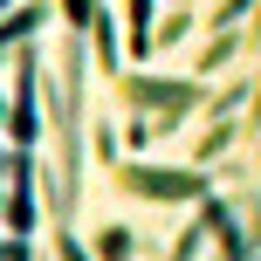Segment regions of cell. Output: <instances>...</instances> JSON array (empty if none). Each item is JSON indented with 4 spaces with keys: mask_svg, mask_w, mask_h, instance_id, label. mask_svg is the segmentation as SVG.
<instances>
[{
    "mask_svg": "<svg viewBox=\"0 0 261 261\" xmlns=\"http://www.w3.org/2000/svg\"><path fill=\"white\" fill-rule=\"evenodd\" d=\"M96 158H110V165H124V158H117V130H110V124H96Z\"/></svg>",
    "mask_w": 261,
    "mask_h": 261,
    "instance_id": "cell-12",
    "label": "cell"
},
{
    "mask_svg": "<svg viewBox=\"0 0 261 261\" xmlns=\"http://www.w3.org/2000/svg\"><path fill=\"white\" fill-rule=\"evenodd\" d=\"M55 241H62V261H90V254H83V241H76V227H55Z\"/></svg>",
    "mask_w": 261,
    "mask_h": 261,
    "instance_id": "cell-13",
    "label": "cell"
},
{
    "mask_svg": "<svg viewBox=\"0 0 261 261\" xmlns=\"http://www.w3.org/2000/svg\"><path fill=\"white\" fill-rule=\"evenodd\" d=\"M130 248H138L130 227H103V234H96V261H130Z\"/></svg>",
    "mask_w": 261,
    "mask_h": 261,
    "instance_id": "cell-7",
    "label": "cell"
},
{
    "mask_svg": "<svg viewBox=\"0 0 261 261\" xmlns=\"http://www.w3.org/2000/svg\"><path fill=\"white\" fill-rule=\"evenodd\" d=\"M186 28H193V7H172L165 28H158V41H186Z\"/></svg>",
    "mask_w": 261,
    "mask_h": 261,
    "instance_id": "cell-11",
    "label": "cell"
},
{
    "mask_svg": "<svg viewBox=\"0 0 261 261\" xmlns=\"http://www.w3.org/2000/svg\"><path fill=\"white\" fill-rule=\"evenodd\" d=\"M241 130H261V76H254V96H248V124Z\"/></svg>",
    "mask_w": 261,
    "mask_h": 261,
    "instance_id": "cell-14",
    "label": "cell"
},
{
    "mask_svg": "<svg viewBox=\"0 0 261 261\" xmlns=\"http://www.w3.org/2000/svg\"><path fill=\"white\" fill-rule=\"evenodd\" d=\"M199 248H206V227L193 220V227H186L179 241H172V254H165V261H199Z\"/></svg>",
    "mask_w": 261,
    "mask_h": 261,
    "instance_id": "cell-10",
    "label": "cell"
},
{
    "mask_svg": "<svg viewBox=\"0 0 261 261\" xmlns=\"http://www.w3.org/2000/svg\"><path fill=\"white\" fill-rule=\"evenodd\" d=\"M117 90H124L138 110H158V130H179L186 110H206V103H213L206 83H193V76H138V69H130Z\"/></svg>",
    "mask_w": 261,
    "mask_h": 261,
    "instance_id": "cell-1",
    "label": "cell"
},
{
    "mask_svg": "<svg viewBox=\"0 0 261 261\" xmlns=\"http://www.w3.org/2000/svg\"><path fill=\"white\" fill-rule=\"evenodd\" d=\"M41 21H48V7H14V14H7V41H28Z\"/></svg>",
    "mask_w": 261,
    "mask_h": 261,
    "instance_id": "cell-8",
    "label": "cell"
},
{
    "mask_svg": "<svg viewBox=\"0 0 261 261\" xmlns=\"http://www.w3.org/2000/svg\"><path fill=\"white\" fill-rule=\"evenodd\" d=\"M21 90H14V103H7V138H14V151H28V144L41 138V110H35V83H41V69H35V55L21 48Z\"/></svg>",
    "mask_w": 261,
    "mask_h": 261,
    "instance_id": "cell-3",
    "label": "cell"
},
{
    "mask_svg": "<svg viewBox=\"0 0 261 261\" xmlns=\"http://www.w3.org/2000/svg\"><path fill=\"white\" fill-rule=\"evenodd\" d=\"M234 138H241V124H206V138H199V172H206V165H213V158H220Z\"/></svg>",
    "mask_w": 261,
    "mask_h": 261,
    "instance_id": "cell-6",
    "label": "cell"
},
{
    "mask_svg": "<svg viewBox=\"0 0 261 261\" xmlns=\"http://www.w3.org/2000/svg\"><path fill=\"white\" fill-rule=\"evenodd\" d=\"M234 55H241V35H220L206 55H199V76H213V69H220V62H234Z\"/></svg>",
    "mask_w": 261,
    "mask_h": 261,
    "instance_id": "cell-9",
    "label": "cell"
},
{
    "mask_svg": "<svg viewBox=\"0 0 261 261\" xmlns=\"http://www.w3.org/2000/svg\"><path fill=\"white\" fill-rule=\"evenodd\" d=\"M117 186L124 193H138V199H158V206H186V199H213V186H206V172H179V165H138V158H124L117 165Z\"/></svg>",
    "mask_w": 261,
    "mask_h": 261,
    "instance_id": "cell-2",
    "label": "cell"
},
{
    "mask_svg": "<svg viewBox=\"0 0 261 261\" xmlns=\"http://www.w3.org/2000/svg\"><path fill=\"white\" fill-rule=\"evenodd\" d=\"M7 261H28V241H7Z\"/></svg>",
    "mask_w": 261,
    "mask_h": 261,
    "instance_id": "cell-15",
    "label": "cell"
},
{
    "mask_svg": "<svg viewBox=\"0 0 261 261\" xmlns=\"http://www.w3.org/2000/svg\"><path fill=\"white\" fill-rule=\"evenodd\" d=\"M117 21H124V14L117 7H96V21H90V48H96V62H103V76H130V69H124V55H117Z\"/></svg>",
    "mask_w": 261,
    "mask_h": 261,
    "instance_id": "cell-5",
    "label": "cell"
},
{
    "mask_svg": "<svg viewBox=\"0 0 261 261\" xmlns=\"http://www.w3.org/2000/svg\"><path fill=\"white\" fill-rule=\"evenodd\" d=\"M7 241H28L35 234V158L28 151H14L7 158Z\"/></svg>",
    "mask_w": 261,
    "mask_h": 261,
    "instance_id": "cell-4",
    "label": "cell"
}]
</instances>
